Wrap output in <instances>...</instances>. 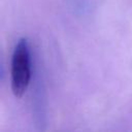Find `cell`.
Returning <instances> with one entry per match:
<instances>
[{"instance_id": "6da1fadb", "label": "cell", "mask_w": 132, "mask_h": 132, "mask_svg": "<svg viewBox=\"0 0 132 132\" xmlns=\"http://www.w3.org/2000/svg\"><path fill=\"white\" fill-rule=\"evenodd\" d=\"M31 80V56L27 38L18 40L11 56L10 85L16 98L23 97Z\"/></svg>"}]
</instances>
